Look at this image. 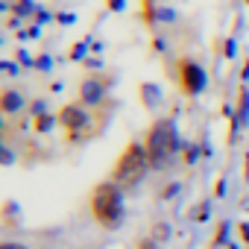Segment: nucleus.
Masks as SVG:
<instances>
[{
    "mask_svg": "<svg viewBox=\"0 0 249 249\" xmlns=\"http://www.w3.org/2000/svg\"><path fill=\"white\" fill-rule=\"evenodd\" d=\"M150 156H147V147L138 144V141H129L123 147L120 159L114 161V170H111V182L114 185H135L147 170H150Z\"/></svg>",
    "mask_w": 249,
    "mask_h": 249,
    "instance_id": "1",
    "label": "nucleus"
},
{
    "mask_svg": "<svg viewBox=\"0 0 249 249\" xmlns=\"http://www.w3.org/2000/svg\"><path fill=\"white\" fill-rule=\"evenodd\" d=\"M123 214V202H120V185L114 182H100L91 191V217L103 226V229H114V223Z\"/></svg>",
    "mask_w": 249,
    "mask_h": 249,
    "instance_id": "2",
    "label": "nucleus"
},
{
    "mask_svg": "<svg viewBox=\"0 0 249 249\" xmlns=\"http://www.w3.org/2000/svg\"><path fill=\"white\" fill-rule=\"evenodd\" d=\"M144 147H147V156H150L153 167L164 164L176 153V147H179V135H176L173 120H164V117L156 120L150 126V132H147V138H144Z\"/></svg>",
    "mask_w": 249,
    "mask_h": 249,
    "instance_id": "3",
    "label": "nucleus"
},
{
    "mask_svg": "<svg viewBox=\"0 0 249 249\" xmlns=\"http://www.w3.org/2000/svg\"><path fill=\"white\" fill-rule=\"evenodd\" d=\"M179 85L188 97H196L205 88V71L194 62V59H182L179 62Z\"/></svg>",
    "mask_w": 249,
    "mask_h": 249,
    "instance_id": "4",
    "label": "nucleus"
},
{
    "mask_svg": "<svg viewBox=\"0 0 249 249\" xmlns=\"http://www.w3.org/2000/svg\"><path fill=\"white\" fill-rule=\"evenodd\" d=\"M59 123L65 126L68 135H76V132H85L88 129V111L82 108V103H73V106H65L59 111Z\"/></svg>",
    "mask_w": 249,
    "mask_h": 249,
    "instance_id": "5",
    "label": "nucleus"
},
{
    "mask_svg": "<svg viewBox=\"0 0 249 249\" xmlns=\"http://www.w3.org/2000/svg\"><path fill=\"white\" fill-rule=\"evenodd\" d=\"M0 108H3L6 114H15L18 108H24V100H21L15 91H9V88H6L3 94H0Z\"/></svg>",
    "mask_w": 249,
    "mask_h": 249,
    "instance_id": "6",
    "label": "nucleus"
},
{
    "mask_svg": "<svg viewBox=\"0 0 249 249\" xmlns=\"http://www.w3.org/2000/svg\"><path fill=\"white\" fill-rule=\"evenodd\" d=\"M103 91H106V85H100V82L88 79V82L82 85V103H100Z\"/></svg>",
    "mask_w": 249,
    "mask_h": 249,
    "instance_id": "7",
    "label": "nucleus"
},
{
    "mask_svg": "<svg viewBox=\"0 0 249 249\" xmlns=\"http://www.w3.org/2000/svg\"><path fill=\"white\" fill-rule=\"evenodd\" d=\"M237 111H240V117L249 114V94H246V91H240V108H237Z\"/></svg>",
    "mask_w": 249,
    "mask_h": 249,
    "instance_id": "8",
    "label": "nucleus"
},
{
    "mask_svg": "<svg viewBox=\"0 0 249 249\" xmlns=\"http://www.w3.org/2000/svg\"><path fill=\"white\" fill-rule=\"evenodd\" d=\"M135 249H159V246H156L153 240H138V246H135Z\"/></svg>",
    "mask_w": 249,
    "mask_h": 249,
    "instance_id": "9",
    "label": "nucleus"
},
{
    "mask_svg": "<svg viewBox=\"0 0 249 249\" xmlns=\"http://www.w3.org/2000/svg\"><path fill=\"white\" fill-rule=\"evenodd\" d=\"M0 249H27V246H18V243H3Z\"/></svg>",
    "mask_w": 249,
    "mask_h": 249,
    "instance_id": "10",
    "label": "nucleus"
},
{
    "mask_svg": "<svg viewBox=\"0 0 249 249\" xmlns=\"http://www.w3.org/2000/svg\"><path fill=\"white\" fill-rule=\"evenodd\" d=\"M240 231H243V237L249 240V223H240Z\"/></svg>",
    "mask_w": 249,
    "mask_h": 249,
    "instance_id": "11",
    "label": "nucleus"
},
{
    "mask_svg": "<svg viewBox=\"0 0 249 249\" xmlns=\"http://www.w3.org/2000/svg\"><path fill=\"white\" fill-rule=\"evenodd\" d=\"M246 3H249V0H246Z\"/></svg>",
    "mask_w": 249,
    "mask_h": 249,
    "instance_id": "12",
    "label": "nucleus"
}]
</instances>
